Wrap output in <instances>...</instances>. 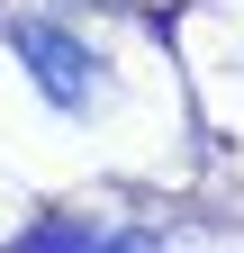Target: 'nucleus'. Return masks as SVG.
I'll return each mask as SVG.
<instances>
[{
  "label": "nucleus",
  "instance_id": "obj_1",
  "mask_svg": "<svg viewBox=\"0 0 244 253\" xmlns=\"http://www.w3.org/2000/svg\"><path fill=\"white\" fill-rule=\"evenodd\" d=\"M9 54L37 73V90L54 109H90L100 100V54H90L73 27H54V18H9Z\"/></svg>",
  "mask_w": 244,
  "mask_h": 253
},
{
  "label": "nucleus",
  "instance_id": "obj_2",
  "mask_svg": "<svg viewBox=\"0 0 244 253\" xmlns=\"http://www.w3.org/2000/svg\"><path fill=\"white\" fill-rule=\"evenodd\" d=\"M18 244H37V253H54V244H154V235H136V226H27Z\"/></svg>",
  "mask_w": 244,
  "mask_h": 253
}]
</instances>
